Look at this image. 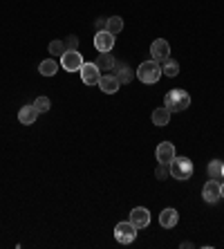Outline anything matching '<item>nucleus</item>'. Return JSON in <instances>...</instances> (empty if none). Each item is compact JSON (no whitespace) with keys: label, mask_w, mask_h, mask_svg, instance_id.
Masks as SVG:
<instances>
[{"label":"nucleus","mask_w":224,"mask_h":249,"mask_svg":"<svg viewBox=\"0 0 224 249\" xmlns=\"http://www.w3.org/2000/svg\"><path fill=\"white\" fill-rule=\"evenodd\" d=\"M222 180H224V162H222Z\"/></svg>","instance_id":"nucleus-28"},{"label":"nucleus","mask_w":224,"mask_h":249,"mask_svg":"<svg viewBox=\"0 0 224 249\" xmlns=\"http://www.w3.org/2000/svg\"><path fill=\"white\" fill-rule=\"evenodd\" d=\"M220 184H222V182H218V180H208L207 184H204V189H202V197H204L208 204L222 200V196H220Z\"/></svg>","instance_id":"nucleus-10"},{"label":"nucleus","mask_w":224,"mask_h":249,"mask_svg":"<svg viewBox=\"0 0 224 249\" xmlns=\"http://www.w3.org/2000/svg\"><path fill=\"white\" fill-rule=\"evenodd\" d=\"M208 178H211V180L222 182V162H220V160L208 162Z\"/></svg>","instance_id":"nucleus-20"},{"label":"nucleus","mask_w":224,"mask_h":249,"mask_svg":"<svg viewBox=\"0 0 224 249\" xmlns=\"http://www.w3.org/2000/svg\"><path fill=\"white\" fill-rule=\"evenodd\" d=\"M34 108H36L38 112H47L50 108H52V101H50L47 97H38V99L34 101Z\"/></svg>","instance_id":"nucleus-22"},{"label":"nucleus","mask_w":224,"mask_h":249,"mask_svg":"<svg viewBox=\"0 0 224 249\" xmlns=\"http://www.w3.org/2000/svg\"><path fill=\"white\" fill-rule=\"evenodd\" d=\"M171 115H172V112L168 110L166 106L155 108V112H153V124H155V126H159V128L168 126V122H171Z\"/></svg>","instance_id":"nucleus-16"},{"label":"nucleus","mask_w":224,"mask_h":249,"mask_svg":"<svg viewBox=\"0 0 224 249\" xmlns=\"http://www.w3.org/2000/svg\"><path fill=\"white\" fill-rule=\"evenodd\" d=\"M94 63H97V68L101 70V72H112V68H115L117 61H115V56H112L110 52H101Z\"/></svg>","instance_id":"nucleus-17"},{"label":"nucleus","mask_w":224,"mask_h":249,"mask_svg":"<svg viewBox=\"0 0 224 249\" xmlns=\"http://www.w3.org/2000/svg\"><path fill=\"white\" fill-rule=\"evenodd\" d=\"M164 106H166L171 112H184L190 106V94L182 88H172L166 92V99H164Z\"/></svg>","instance_id":"nucleus-1"},{"label":"nucleus","mask_w":224,"mask_h":249,"mask_svg":"<svg viewBox=\"0 0 224 249\" xmlns=\"http://www.w3.org/2000/svg\"><path fill=\"white\" fill-rule=\"evenodd\" d=\"M193 171H195V168H193V162H190L189 157H175L171 162V175L179 182L190 180Z\"/></svg>","instance_id":"nucleus-3"},{"label":"nucleus","mask_w":224,"mask_h":249,"mask_svg":"<svg viewBox=\"0 0 224 249\" xmlns=\"http://www.w3.org/2000/svg\"><path fill=\"white\" fill-rule=\"evenodd\" d=\"M83 63H86V61H83V56L79 54V50H68V52L61 56V68H63L65 72H79Z\"/></svg>","instance_id":"nucleus-5"},{"label":"nucleus","mask_w":224,"mask_h":249,"mask_svg":"<svg viewBox=\"0 0 224 249\" xmlns=\"http://www.w3.org/2000/svg\"><path fill=\"white\" fill-rule=\"evenodd\" d=\"M130 222L137 229H146V227L150 225V211L144 207H137V209H132L130 211Z\"/></svg>","instance_id":"nucleus-9"},{"label":"nucleus","mask_w":224,"mask_h":249,"mask_svg":"<svg viewBox=\"0 0 224 249\" xmlns=\"http://www.w3.org/2000/svg\"><path fill=\"white\" fill-rule=\"evenodd\" d=\"M36 119H38V110L34 108V104H32V106H23V108H20V112H18V122L23 124V126H32Z\"/></svg>","instance_id":"nucleus-14"},{"label":"nucleus","mask_w":224,"mask_h":249,"mask_svg":"<svg viewBox=\"0 0 224 249\" xmlns=\"http://www.w3.org/2000/svg\"><path fill=\"white\" fill-rule=\"evenodd\" d=\"M105 25H108V18H97L94 27H97V32H101V29H105Z\"/></svg>","instance_id":"nucleus-26"},{"label":"nucleus","mask_w":224,"mask_h":249,"mask_svg":"<svg viewBox=\"0 0 224 249\" xmlns=\"http://www.w3.org/2000/svg\"><path fill=\"white\" fill-rule=\"evenodd\" d=\"M150 56H153V61H157V63H164L168 56H171V45H168L166 38H157V41H153V45H150Z\"/></svg>","instance_id":"nucleus-7"},{"label":"nucleus","mask_w":224,"mask_h":249,"mask_svg":"<svg viewBox=\"0 0 224 249\" xmlns=\"http://www.w3.org/2000/svg\"><path fill=\"white\" fill-rule=\"evenodd\" d=\"M177 222H179L177 209H164V211L159 213V225L164 227V229H172Z\"/></svg>","instance_id":"nucleus-12"},{"label":"nucleus","mask_w":224,"mask_h":249,"mask_svg":"<svg viewBox=\"0 0 224 249\" xmlns=\"http://www.w3.org/2000/svg\"><path fill=\"white\" fill-rule=\"evenodd\" d=\"M94 47H97L99 52H112V47H115V34H110L108 29H101L94 34Z\"/></svg>","instance_id":"nucleus-8"},{"label":"nucleus","mask_w":224,"mask_h":249,"mask_svg":"<svg viewBox=\"0 0 224 249\" xmlns=\"http://www.w3.org/2000/svg\"><path fill=\"white\" fill-rule=\"evenodd\" d=\"M157 162H164V164H171L172 160H175V144H171V142H161L159 146H157Z\"/></svg>","instance_id":"nucleus-11"},{"label":"nucleus","mask_w":224,"mask_h":249,"mask_svg":"<svg viewBox=\"0 0 224 249\" xmlns=\"http://www.w3.org/2000/svg\"><path fill=\"white\" fill-rule=\"evenodd\" d=\"M135 74H137V79L141 83H148L150 86V83H157L161 79V65L157 63V61H144V63L137 68Z\"/></svg>","instance_id":"nucleus-2"},{"label":"nucleus","mask_w":224,"mask_h":249,"mask_svg":"<svg viewBox=\"0 0 224 249\" xmlns=\"http://www.w3.org/2000/svg\"><path fill=\"white\" fill-rule=\"evenodd\" d=\"M119 79H117L115 74H103L101 76V81H99V88H101V92L105 94H115L117 90H119Z\"/></svg>","instance_id":"nucleus-13"},{"label":"nucleus","mask_w":224,"mask_h":249,"mask_svg":"<svg viewBox=\"0 0 224 249\" xmlns=\"http://www.w3.org/2000/svg\"><path fill=\"white\" fill-rule=\"evenodd\" d=\"M105 29H108L110 34H119L121 29H123V18H119V16H112V18H108V25H105Z\"/></svg>","instance_id":"nucleus-21"},{"label":"nucleus","mask_w":224,"mask_h":249,"mask_svg":"<svg viewBox=\"0 0 224 249\" xmlns=\"http://www.w3.org/2000/svg\"><path fill=\"white\" fill-rule=\"evenodd\" d=\"M65 52H68V47H65L63 41H52L50 43V54H61V56H63Z\"/></svg>","instance_id":"nucleus-23"},{"label":"nucleus","mask_w":224,"mask_h":249,"mask_svg":"<svg viewBox=\"0 0 224 249\" xmlns=\"http://www.w3.org/2000/svg\"><path fill=\"white\" fill-rule=\"evenodd\" d=\"M81 79H83V83L86 86H99V81H101V70L97 68V63H83L79 70Z\"/></svg>","instance_id":"nucleus-6"},{"label":"nucleus","mask_w":224,"mask_h":249,"mask_svg":"<svg viewBox=\"0 0 224 249\" xmlns=\"http://www.w3.org/2000/svg\"><path fill=\"white\" fill-rule=\"evenodd\" d=\"M161 74H166V76H177L179 74V63L177 61H172L171 56L161 63Z\"/></svg>","instance_id":"nucleus-19"},{"label":"nucleus","mask_w":224,"mask_h":249,"mask_svg":"<svg viewBox=\"0 0 224 249\" xmlns=\"http://www.w3.org/2000/svg\"><path fill=\"white\" fill-rule=\"evenodd\" d=\"M112 74L119 79V83H130L132 76H135V72H132V70L128 68L126 63H119V61H117L115 68H112Z\"/></svg>","instance_id":"nucleus-15"},{"label":"nucleus","mask_w":224,"mask_h":249,"mask_svg":"<svg viewBox=\"0 0 224 249\" xmlns=\"http://www.w3.org/2000/svg\"><path fill=\"white\" fill-rule=\"evenodd\" d=\"M155 175H157V180H166L168 175H171V164H164V162H159V166H157Z\"/></svg>","instance_id":"nucleus-24"},{"label":"nucleus","mask_w":224,"mask_h":249,"mask_svg":"<svg viewBox=\"0 0 224 249\" xmlns=\"http://www.w3.org/2000/svg\"><path fill=\"white\" fill-rule=\"evenodd\" d=\"M115 238H117V243H121V245L135 243V238H137V227L132 225L130 220L119 222V225L115 227Z\"/></svg>","instance_id":"nucleus-4"},{"label":"nucleus","mask_w":224,"mask_h":249,"mask_svg":"<svg viewBox=\"0 0 224 249\" xmlns=\"http://www.w3.org/2000/svg\"><path fill=\"white\" fill-rule=\"evenodd\" d=\"M220 196L224 197V182H222V184H220Z\"/></svg>","instance_id":"nucleus-27"},{"label":"nucleus","mask_w":224,"mask_h":249,"mask_svg":"<svg viewBox=\"0 0 224 249\" xmlns=\"http://www.w3.org/2000/svg\"><path fill=\"white\" fill-rule=\"evenodd\" d=\"M38 72H40L43 76H54V74L58 72V63L54 61V58H45V61H40Z\"/></svg>","instance_id":"nucleus-18"},{"label":"nucleus","mask_w":224,"mask_h":249,"mask_svg":"<svg viewBox=\"0 0 224 249\" xmlns=\"http://www.w3.org/2000/svg\"><path fill=\"white\" fill-rule=\"evenodd\" d=\"M65 47H68V50H76V47H79V38H76V36H68Z\"/></svg>","instance_id":"nucleus-25"}]
</instances>
